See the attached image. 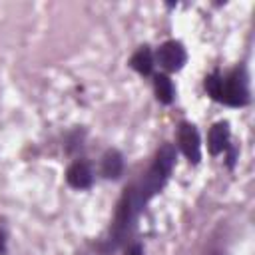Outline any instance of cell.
Returning a JSON list of instances; mask_svg holds the SVG:
<instances>
[{
    "label": "cell",
    "mask_w": 255,
    "mask_h": 255,
    "mask_svg": "<svg viewBox=\"0 0 255 255\" xmlns=\"http://www.w3.org/2000/svg\"><path fill=\"white\" fill-rule=\"evenodd\" d=\"M129 66H131L137 74H141V76H149L151 70H153V54H151V50H149L147 46H141V48L131 56Z\"/></svg>",
    "instance_id": "ba28073f"
},
{
    "label": "cell",
    "mask_w": 255,
    "mask_h": 255,
    "mask_svg": "<svg viewBox=\"0 0 255 255\" xmlns=\"http://www.w3.org/2000/svg\"><path fill=\"white\" fill-rule=\"evenodd\" d=\"M124 171V157L118 149H110L106 151L104 159H102V173L108 179H118Z\"/></svg>",
    "instance_id": "52a82bcc"
},
{
    "label": "cell",
    "mask_w": 255,
    "mask_h": 255,
    "mask_svg": "<svg viewBox=\"0 0 255 255\" xmlns=\"http://www.w3.org/2000/svg\"><path fill=\"white\" fill-rule=\"evenodd\" d=\"M173 163H175V149H173L171 143H165V145L157 151L155 161H153V165L149 167V171H147V175L143 177V181L139 183V187H131L133 199H135L137 207H143V203H147V201L163 187V183H165V179H167V175H169Z\"/></svg>",
    "instance_id": "7a4b0ae2"
},
{
    "label": "cell",
    "mask_w": 255,
    "mask_h": 255,
    "mask_svg": "<svg viewBox=\"0 0 255 255\" xmlns=\"http://www.w3.org/2000/svg\"><path fill=\"white\" fill-rule=\"evenodd\" d=\"M205 90L213 100L223 102V104L233 106V108L245 106L249 102L247 76L243 70H235L225 78H221L217 72L209 74L205 78Z\"/></svg>",
    "instance_id": "6da1fadb"
},
{
    "label": "cell",
    "mask_w": 255,
    "mask_h": 255,
    "mask_svg": "<svg viewBox=\"0 0 255 255\" xmlns=\"http://www.w3.org/2000/svg\"><path fill=\"white\" fill-rule=\"evenodd\" d=\"M155 60L159 62L161 68L169 70V72H177L183 68L185 60H187V54H185V48L175 42V40H169L165 44H161L155 52Z\"/></svg>",
    "instance_id": "3957f363"
},
{
    "label": "cell",
    "mask_w": 255,
    "mask_h": 255,
    "mask_svg": "<svg viewBox=\"0 0 255 255\" xmlns=\"http://www.w3.org/2000/svg\"><path fill=\"white\" fill-rule=\"evenodd\" d=\"M126 255H143V247H141L139 243H135V245H131V247L128 249Z\"/></svg>",
    "instance_id": "30bf717a"
},
{
    "label": "cell",
    "mask_w": 255,
    "mask_h": 255,
    "mask_svg": "<svg viewBox=\"0 0 255 255\" xmlns=\"http://www.w3.org/2000/svg\"><path fill=\"white\" fill-rule=\"evenodd\" d=\"M153 90H155V98L161 104H171L173 96H175V88L171 84V80L165 74H157L153 78Z\"/></svg>",
    "instance_id": "9c48e42d"
},
{
    "label": "cell",
    "mask_w": 255,
    "mask_h": 255,
    "mask_svg": "<svg viewBox=\"0 0 255 255\" xmlns=\"http://www.w3.org/2000/svg\"><path fill=\"white\" fill-rule=\"evenodd\" d=\"M66 181L74 187V189H88L94 183V173L92 167L86 161H74L68 171H66Z\"/></svg>",
    "instance_id": "5b68a950"
},
{
    "label": "cell",
    "mask_w": 255,
    "mask_h": 255,
    "mask_svg": "<svg viewBox=\"0 0 255 255\" xmlns=\"http://www.w3.org/2000/svg\"><path fill=\"white\" fill-rule=\"evenodd\" d=\"M179 147L189 161L197 163L201 159V139H199L195 126H191V124L179 126Z\"/></svg>",
    "instance_id": "277c9868"
},
{
    "label": "cell",
    "mask_w": 255,
    "mask_h": 255,
    "mask_svg": "<svg viewBox=\"0 0 255 255\" xmlns=\"http://www.w3.org/2000/svg\"><path fill=\"white\" fill-rule=\"evenodd\" d=\"M207 145H209V151L213 155H217L229 147V124L227 122H219L209 129Z\"/></svg>",
    "instance_id": "8992f818"
},
{
    "label": "cell",
    "mask_w": 255,
    "mask_h": 255,
    "mask_svg": "<svg viewBox=\"0 0 255 255\" xmlns=\"http://www.w3.org/2000/svg\"><path fill=\"white\" fill-rule=\"evenodd\" d=\"M6 253V233L0 229V255Z\"/></svg>",
    "instance_id": "8fae6325"
}]
</instances>
